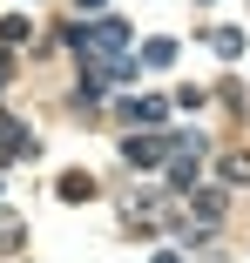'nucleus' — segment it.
I'll return each instance as SVG.
<instances>
[{"instance_id": "9", "label": "nucleus", "mask_w": 250, "mask_h": 263, "mask_svg": "<svg viewBox=\"0 0 250 263\" xmlns=\"http://www.w3.org/2000/svg\"><path fill=\"white\" fill-rule=\"evenodd\" d=\"M81 14H102V0H81Z\"/></svg>"}, {"instance_id": "4", "label": "nucleus", "mask_w": 250, "mask_h": 263, "mask_svg": "<svg viewBox=\"0 0 250 263\" xmlns=\"http://www.w3.org/2000/svg\"><path fill=\"white\" fill-rule=\"evenodd\" d=\"M129 122H135V128H156V122H163V101H156V95H149V101H129Z\"/></svg>"}, {"instance_id": "8", "label": "nucleus", "mask_w": 250, "mask_h": 263, "mask_svg": "<svg viewBox=\"0 0 250 263\" xmlns=\"http://www.w3.org/2000/svg\"><path fill=\"white\" fill-rule=\"evenodd\" d=\"M0 243H21V223L14 216H0Z\"/></svg>"}, {"instance_id": "1", "label": "nucleus", "mask_w": 250, "mask_h": 263, "mask_svg": "<svg viewBox=\"0 0 250 263\" xmlns=\"http://www.w3.org/2000/svg\"><path fill=\"white\" fill-rule=\"evenodd\" d=\"M169 148H176L169 135H129V148H122V155H129V162H135V169H156V162H163V155H169Z\"/></svg>"}, {"instance_id": "7", "label": "nucleus", "mask_w": 250, "mask_h": 263, "mask_svg": "<svg viewBox=\"0 0 250 263\" xmlns=\"http://www.w3.org/2000/svg\"><path fill=\"white\" fill-rule=\"evenodd\" d=\"M223 176H230V182H250V155H230V162H223Z\"/></svg>"}, {"instance_id": "5", "label": "nucleus", "mask_w": 250, "mask_h": 263, "mask_svg": "<svg viewBox=\"0 0 250 263\" xmlns=\"http://www.w3.org/2000/svg\"><path fill=\"white\" fill-rule=\"evenodd\" d=\"M196 216L217 223V216H223V189H203V196H196Z\"/></svg>"}, {"instance_id": "2", "label": "nucleus", "mask_w": 250, "mask_h": 263, "mask_svg": "<svg viewBox=\"0 0 250 263\" xmlns=\"http://www.w3.org/2000/svg\"><path fill=\"white\" fill-rule=\"evenodd\" d=\"M61 196H68V202H88V196H95V176H88V169H68V176H61Z\"/></svg>"}, {"instance_id": "6", "label": "nucleus", "mask_w": 250, "mask_h": 263, "mask_svg": "<svg viewBox=\"0 0 250 263\" xmlns=\"http://www.w3.org/2000/svg\"><path fill=\"white\" fill-rule=\"evenodd\" d=\"M142 61H149V68H169V61H176V41H149Z\"/></svg>"}, {"instance_id": "10", "label": "nucleus", "mask_w": 250, "mask_h": 263, "mask_svg": "<svg viewBox=\"0 0 250 263\" xmlns=\"http://www.w3.org/2000/svg\"><path fill=\"white\" fill-rule=\"evenodd\" d=\"M156 263H176V256H169V250H163V256H156Z\"/></svg>"}, {"instance_id": "11", "label": "nucleus", "mask_w": 250, "mask_h": 263, "mask_svg": "<svg viewBox=\"0 0 250 263\" xmlns=\"http://www.w3.org/2000/svg\"><path fill=\"white\" fill-rule=\"evenodd\" d=\"M203 7H210V0H203Z\"/></svg>"}, {"instance_id": "3", "label": "nucleus", "mask_w": 250, "mask_h": 263, "mask_svg": "<svg viewBox=\"0 0 250 263\" xmlns=\"http://www.w3.org/2000/svg\"><path fill=\"white\" fill-rule=\"evenodd\" d=\"M210 47H217L223 61H237V54H243V27H217V34H210Z\"/></svg>"}]
</instances>
